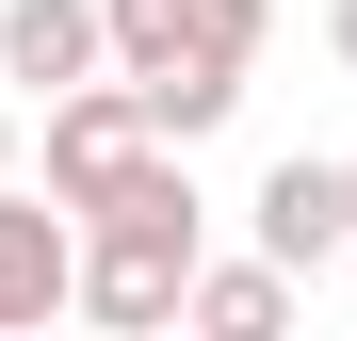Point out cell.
I'll use <instances>...</instances> for the list:
<instances>
[{
  "mask_svg": "<svg viewBox=\"0 0 357 341\" xmlns=\"http://www.w3.org/2000/svg\"><path fill=\"white\" fill-rule=\"evenodd\" d=\"M98 33H114V82L146 98V130L195 146V130L244 114V66H260L276 0H98Z\"/></svg>",
  "mask_w": 357,
  "mask_h": 341,
  "instance_id": "1",
  "label": "cell"
},
{
  "mask_svg": "<svg viewBox=\"0 0 357 341\" xmlns=\"http://www.w3.org/2000/svg\"><path fill=\"white\" fill-rule=\"evenodd\" d=\"M195 260H211V195L178 179V146H146L130 179H114L98 211H82V309L98 325H178V293H195Z\"/></svg>",
  "mask_w": 357,
  "mask_h": 341,
  "instance_id": "2",
  "label": "cell"
},
{
  "mask_svg": "<svg viewBox=\"0 0 357 341\" xmlns=\"http://www.w3.org/2000/svg\"><path fill=\"white\" fill-rule=\"evenodd\" d=\"M146 146H162V130H146V98L114 82V66H98V82H66V98H49V195H66V211H98V195L130 179Z\"/></svg>",
  "mask_w": 357,
  "mask_h": 341,
  "instance_id": "3",
  "label": "cell"
},
{
  "mask_svg": "<svg viewBox=\"0 0 357 341\" xmlns=\"http://www.w3.org/2000/svg\"><path fill=\"white\" fill-rule=\"evenodd\" d=\"M49 309H82V211L0 179V325H49Z\"/></svg>",
  "mask_w": 357,
  "mask_h": 341,
  "instance_id": "4",
  "label": "cell"
},
{
  "mask_svg": "<svg viewBox=\"0 0 357 341\" xmlns=\"http://www.w3.org/2000/svg\"><path fill=\"white\" fill-rule=\"evenodd\" d=\"M341 244H357V211H341V162H309V146H292V162H260V260L325 276Z\"/></svg>",
  "mask_w": 357,
  "mask_h": 341,
  "instance_id": "5",
  "label": "cell"
},
{
  "mask_svg": "<svg viewBox=\"0 0 357 341\" xmlns=\"http://www.w3.org/2000/svg\"><path fill=\"white\" fill-rule=\"evenodd\" d=\"M114 66V33H98V0H0V82H33V98H66Z\"/></svg>",
  "mask_w": 357,
  "mask_h": 341,
  "instance_id": "6",
  "label": "cell"
},
{
  "mask_svg": "<svg viewBox=\"0 0 357 341\" xmlns=\"http://www.w3.org/2000/svg\"><path fill=\"white\" fill-rule=\"evenodd\" d=\"M178 325H211V341H276V325H292V260H195Z\"/></svg>",
  "mask_w": 357,
  "mask_h": 341,
  "instance_id": "7",
  "label": "cell"
},
{
  "mask_svg": "<svg viewBox=\"0 0 357 341\" xmlns=\"http://www.w3.org/2000/svg\"><path fill=\"white\" fill-rule=\"evenodd\" d=\"M325 49H341V66H357V0H325Z\"/></svg>",
  "mask_w": 357,
  "mask_h": 341,
  "instance_id": "8",
  "label": "cell"
},
{
  "mask_svg": "<svg viewBox=\"0 0 357 341\" xmlns=\"http://www.w3.org/2000/svg\"><path fill=\"white\" fill-rule=\"evenodd\" d=\"M0 179H17V114H0Z\"/></svg>",
  "mask_w": 357,
  "mask_h": 341,
  "instance_id": "9",
  "label": "cell"
},
{
  "mask_svg": "<svg viewBox=\"0 0 357 341\" xmlns=\"http://www.w3.org/2000/svg\"><path fill=\"white\" fill-rule=\"evenodd\" d=\"M341 211H357V162H341Z\"/></svg>",
  "mask_w": 357,
  "mask_h": 341,
  "instance_id": "10",
  "label": "cell"
}]
</instances>
